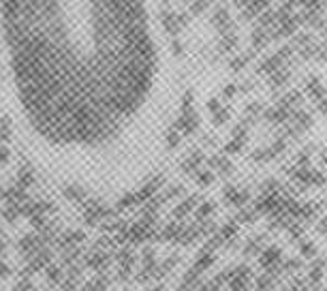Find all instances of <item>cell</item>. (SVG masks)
Masks as SVG:
<instances>
[{
    "mask_svg": "<svg viewBox=\"0 0 327 291\" xmlns=\"http://www.w3.org/2000/svg\"><path fill=\"white\" fill-rule=\"evenodd\" d=\"M0 69L34 159L88 189L144 174L180 103L161 0H0Z\"/></svg>",
    "mask_w": 327,
    "mask_h": 291,
    "instance_id": "1",
    "label": "cell"
}]
</instances>
